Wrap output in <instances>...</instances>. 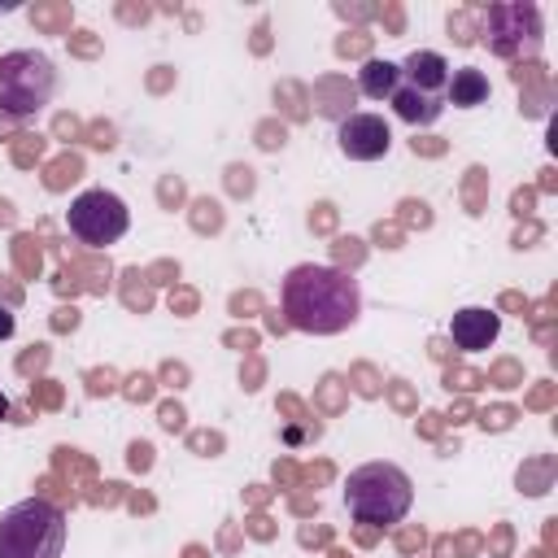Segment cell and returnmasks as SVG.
<instances>
[{
    "label": "cell",
    "instance_id": "6da1fadb",
    "mask_svg": "<svg viewBox=\"0 0 558 558\" xmlns=\"http://www.w3.org/2000/svg\"><path fill=\"white\" fill-rule=\"evenodd\" d=\"M279 310L292 331L305 336H340L362 314V288L353 275L327 262H301L279 283Z\"/></svg>",
    "mask_w": 558,
    "mask_h": 558
},
{
    "label": "cell",
    "instance_id": "7a4b0ae2",
    "mask_svg": "<svg viewBox=\"0 0 558 558\" xmlns=\"http://www.w3.org/2000/svg\"><path fill=\"white\" fill-rule=\"evenodd\" d=\"M414 484L397 462H362L344 480V510L353 523L366 527H392L410 514Z\"/></svg>",
    "mask_w": 558,
    "mask_h": 558
},
{
    "label": "cell",
    "instance_id": "3957f363",
    "mask_svg": "<svg viewBox=\"0 0 558 558\" xmlns=\"http://www.w3.org/2000/svg\"><path fill=\"white\" fill-rule=\"evenodd\" d=\"M65 514L44 497H26L0 514V558H61Z\"/></svg>",
    "mask_w": 558,
    "mask_h": 558
},
{
    "label": "cell",
    "instance_id": "277c9868",
    "mask_svg": "<svg viewBox=\"0 0 558 558\" xmlns=\"http://www.w3.org/2000/svg\"><path fill=\"white\" fill-rule=\"evenodd\" d=\"M57 96V65L35 48H13L0 57V113L35 118Z\"/></svg>",
    "mask_w": 558,
    "mask_h": 558
},
{
    "label": "cell",
    "instance_id": "5b68a950",
    "mask_svg": "<svg viewBox=\"0 0 558 558\" xmlns=\"http://www.w3.org/2000/svg\"><path fill=\"white\" fill-rule=\"evenodd\" d=\"M480 44L501 61L536 57L541 44H545L541 9L532 0H497V4H488L484 26H480Z\"/></svg>",
    "mask_w": 558,
    "mask_h": 558
},
{
    "label": "cell",
    "instance_id": "8992f818",
    "mask_svg": "<svg viewBox=\"0 0 558 558\" xmlns=\"http://www.w3.org/2000/svg\"><path fill=\"white\" fill-rule=\"evenodd\" d=\"M65 227L78 244H92V248H105V244H118L131 227V209L118 192L109 187H87L70 201L65 209Z\"/></svg>",
    "mask_w": 558,
    "mask_h": 558
},
{
    "label": "cell",
    "instance_id": "52a82bcc",
    "mask_svg": "<svg viewBox=\"0 0 558 558\" xmlns=\"http://www.w3.org/2000/svg\"><path fill=\"white\" fill-rule=\"evenodd\" d=\"M336 144L349 161H379L392 148V131L379 113H349L336 131Z\"/></svg>",
    "mask_w": 558,
    "mask_h": 558
},
{
    "label": "cell",
    "instance_id": "ba28073f",
    "mask_svg": "<svg viewBox=\"0 0 558 558\" xmlns=\"http://www.w3.org/2000/svg\"><path fill=\"white\" fill-rule=\"evenodd\" d=\"M449 336H453L458 349L484 353V349L501 336V314H493V310H484V305H466V310H458V314L449 318Z\"/></svg>",
    "mask_w": 558,
    "mask_h": 558
},
{
    "label": "cell",
    "instance_id": "9c48e42d",
    "mask_svg": "<svg viewBox=\"0 0 558 558\" xmlns=\"http://www.w3.org/2000/svg\"><path fill=\"white\" fill-rule=\"evenodd\" d=\"M401 83L405 87H418L427 96H440L445 83H449V61L432 48H414L405 61H401Z\"/></svg>",
    "mask_w": 558,
    "mask_h": 558
},
{
    "label": "cell",
    "instance_id": "30bf717a",
    "mask_svg": "<svg viewBox=\"0 0 558 558\" xmlns=\"http://www.w3.org/2000/svg\"><path fill=\"white\" fill-rule=\"evenodd\" d=\"M488 96H493V87H488V74H484V70H475V65L449 70L445 105H453V109H475V105H484Z\"/></svg>",
    "mask_w": 558,
    "mask_h": 558
},
{
    "label": "cell",
    "instance_id": "8fae6325",
    "mask_svg": "<svg viewBox=\"0 0 558 558\" xmlns=\"http://www.w3.org/2000/svg\"><path fill=\"white\" fill-rule=\"evenodd\" d=\"M392 109H397V118H401V122H410V126H432V122L445 113V100L401 83V87L392 92Z\"/></svg>",
    "mask_w": 558,
    "mask_h": 558
},
{
    "label": "cell",
    "instance_id": "7c38bea8",
    "mask_svg": "<svg viewBox=\"0 0 558 558\" xmlns=\"http://www.w3.org/2000/svg\"><path fill=\"white\" fill-rule=\"evenodd\" d=\"M397 87H401V65H397V61L371 57V61L357 70V92L371 96V100H392Z\"/></svg>",
    "mask_w": 558,
    "mask_h": 558
},
{
    "label": "cell",
    "instance_id": "4fadbf2b",
    "mask_svg": "<svg viewBox=\"0 0 558 558\" xmlns=\"http://www.w3.org/2000/svg\"><path fill=\"white\" fill-rule=\"evenodd\" d=\"M9 336H13V314L0 305V340H9Z\"/></svg>",
    "mask_w": 558,
    "mask_h": 558
},
{
    "label": "cell",
    "instance_id": "5bb4252c",
    "mask_svg": "<svg viewBox=\"0 0 558 558\" xmlns=\"http://www.w3.org/2000/svg\"><path fill=\"white\" fill-rule=\"evenodd\" d=\"M4 414H9V397L0 392V418H4Z\"/></svg>",
    "mask_w": 558,
    "mask_h": 558
}]
</instances>
